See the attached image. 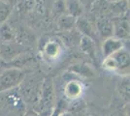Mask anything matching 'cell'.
<instances>
[{"instance_id":"cell-1","label":"cell","mask_w":130,"mask_h":116,"mask_svg":"<svg viewBox=\"0 0 130 116\" xmlns=\"http://www.w3.org/2000/svg\"><path fill=\"white\" fill-rule=\"evenodd\" d=\"M38 105L36 111L42 116H50L54 109V90L53 79L47 77L41 86V93L39 95Z\"/></svg>"},{"instance_id":"cell-2","label":"cell","mask_w":130,"mask_h":116,"mask_svg":"<svg viewBox=\"0 0 130 116\" xmlns=\"http://www.w3.org/2000/svg\"><path fill=\"white\" fill-rule=\"evenodd\" d=\"M26 77L24 70L17 68H8L0 74V94L20 86Z\"/></svg>"},{"instance_id":"cell-3","label":"cell","mask_w":130,"mask_h":116,"mask_svg":"<svg viewBox=\"0 0 130 116\" xmlns=\"http://www.w3.org/2000/svg\"><path fill=\"white\" fill-rule=\"evenodd\" d=\"M104 68L110 71H118L124 72L125 74L129 73V52L123 48L113 53L112 55L105 58L103 62Z\"/></svg>"},{"instance_id":"cell-4","label":"cell","mask_w":130,"mask_h":116,"mask_svg":"<svg viewBox=\"0 0 130 116\" xmlns=\"http://www.w3.org/2000/svg\"><path fill=\"white\" fill-rule=\"evenodd\" d=\"M113 20L114 24V36L118 39L129 38V13L118 16Z\"/></svg>"},{"instance_id":"cell-5","label":"cell","mask_w":130,"mask_h":116,"mask_svg":"<svg viewBox=\"0 0 130 116\" xmlns=\"http://www.w3.org/2000/svg\"><path fill=\"white\" fill-rule=\"evenodd\" d=\"M25 48L20 43H17L16 41L10 43L0 44V56L5 61H11L15 57L20 55L21 53L26 52Z\"/></svg>"},{"instance_id":"cell-6","label":"cell","mask_w":130,"mask_h":116,"mask_svg":"<svg viewBox=\"0 0 130 116\" xmlns=\"http://www.w3.org/2000/svg\"><path fill=\"white\" fill-rule=\"evenodd\" d=\"M76 26L79 32L83 34V36H87L88 38H90L95 43H96V41H99L100 37L97 33L95 25L91 21H89L87 18L79 17L76 20Z\"/></svg>"},{"instance_id":"cell-7","label":"cell","mask_w":130,"mask_h":116,"mask_svg":"<svg viewBox=\"0 0 130 116\" xmlns=\"http://www.w3.org/2000/svg\"><path fill=\"white\" fill-rule=\"evenodd\" d=\"M41 51L43 52V55L47 57L48 59H56L61 53V42L55 39H51L46 42V44L41 49Z\"/></svg>"},{"instance_id":"cell-8","label":"cell","mask_w":130,"mask_h":116,"mask_svg":"<svg viewBox=\"0 0 130 116\" xmlns=\"http://www.w3.org/2000/svg\"><path fill=\"white\" fill-rule=\"evenodd\" d=\"M95 27L97 30L99 37L102 39H107L114 36V24L113 20L107 17H102L98 18Z\"/></svg>"},{"instance_id":"cell-9","label":"cell","mask_w":130,"mask_h":116,"mask_svg":"<svg viewBox=\"0 0 130 116\" xmlns=\"http://www.w3.org/2000/svg\"><path fill=\"white\" fill-rule=\"evenodd\" d=\"M123 48V43L120 39H118L116 37H110L104 40L102 44V52L104 57H108L112 55L113 53L117 52L118 50H121Z\"/></svg>"},{"instance_id":"cell-10","label":"cell","mask_w":130,"mask_h":116,"mask_svg":"<svg viewBox=\"0 0 130 116\" xmlns=\"http://www.w3.org/2000/svg\"><path fill=\"white\" fill-rule=\"evenodd\" d=\"M64 3L67 15L75 18L82 17L85 6L83 5L81 0H64Z\"/></svg>"},{"instance_id":"cell-11","label":"cell","mask_w":130,"mask_h":116,"mask_svg":"<svg viewBox=\"0 0 130 116\" xmlns=\"http://www.w3.org/2000/svg\"><path fill=\"white\" fill-rule=\"evenodd\" d=\"M33 54L30 52H23L21 53L20 55L15 57L11 61H8V67L9 68H17V69H21L23 70V68L26 66L27 64H29L33 60Z\"/></svg>"},{"instance_id":"cell-12","label":"cell","mask_w":130,"mask_h":116,"mask_svg":"<svg viewBox=\"0 0 130 116\" xmlns=\"http://www.w3.org/2000/svg\"><path fill=\"white\" fill-rule=\"evenodd\" d=\"M80 45H81L82 51L89 56L91 58V60L95 61V58H96V44H95V42L87 36H83L80 40Z\"/></svg>"},{"instance_id":"cell-13","label":"cell","mask_w":130,"mask_h":116,"mask_svg":"<svg viewBox=\"0 0 130 116\" xmlns=\"http://www.w3.org/2000/svg\"><path fill=\"white\" fill-rule=\"evenodd\" d=\"M17 40V34L14 29L7 23L3 22L0 24V44L10 43Z\"/></svg>"},{"instance_id":"cell-14","label":"cell","mask_w":130,"mask_h":116,"mask_svg":"<svg viewBox=\"0 0 130 116\" xmlns=\"http://www.w3.org/2000/svg\"><path fill=\"white\" fill-rule=\"evenodd\" d=\"M69 71L83 77H92L95 76V72L90 65L86 63L75 64L69 68Z\"/></svg>"},{"instance_id":"cell-15","label":"cell","mask_w":130,"mask_h":116,"mask_svg":"<svg viewBox=\"0 0 130 116\" xmlns=\"http://www.w3.org/2000/svg\"><path fill=\"white\" fill-rule=\"evenodd\" d=\"M57 26L61 31L66 32V31H71L76 26V18L71 17L69 15H63L57 18Z\"/></svg>"},{"instance_id":"cell-16","label":"cell","mask_w":130,"mask_h":116,"mask_svg":"<svg viewBox=\"0 0 130 116\" xmlns=\"http://www.w3.org/2000/svg\"><path fill=\"white\" fill-rule=\"evenodd\" d=\"M82 84L78 81H70L66 84L65 86V96L69 99H78L82 94Z\"/></svg>"},{"instance_id":"cell-17","label":"cell","mask_w":130,"mask_h":116,"mask_svg":"<svg viewBox=\"0 0 130 116\" xmlns=\"http://www.w3.org/2000/svg\"><path fill=\"white\" fill-rule=\"evenodd\" d=\"M109 12L112 14L120 16L128 12L127 0H120L117 2H109Z\"/></svg>"},{"instance_id":"cell-18","label":"cell","mask_w":130,"mask_h":116,"mask_svg":"<svg viewBox=\"0 0 130 116\" xmlns=\"http://www.w3.org/2000/svg\"><path fill=\"white\" fill-rule=\"evenodd\" d=\"M118 91L119 93V96L124 100L125 102L129 101V79L125 77L123 80H121L119 84Z\"/></svg>"},{"instance_id":"cell-19","label":"cell","mask_w":130,"mask_h":116,"mask_svg":"<svg viewBox=\"0 0 130 116\" xmlns=\"http://www.w3.org/2000/svg\"><path fill=\"white\" fill-rule=\"evenodd\" d=\"M65 3L64 0H55L53 5V9H52V14L53 17L58 18L59 17L65 15Z\"/></svg>"},{"instance_id":"cell-20","label":"cell","mask_w":130,"mask_h":116,"mask_svg":"<svg viewBox=\"0 0 130 116\" xmlns=\"http://www.w3.org/2000/svg\"><path fill=\"white\" fill-rule=\"evenodd\" d=\"M12 11H13L12 6L0 1V24L3 22H6L8 17L11 16Z\"/></svg>"},{"instance_id":"cell-21","label":"cell","mask_w":130,"mask_h":116,"mask_svg":"<svg viewBox=\"0 0 130 116\" xmlns=\"http://www.w3.org/2000/svg\"><path fill=\"white\" fill-rule=\"evenodd\" d=\"M9 67H8V63H7V61H5L1 56H0V74L2 72H4L6 69H8Z\"/></svg>"},{"instance_id":"cell-22","label":"cell","mask_w":130,"mask_h":116,"mask_svg":"<svg viewBox=\"0 0 130 116\" xmlns=\"http://www.w3.org/2000/svg\"><path fill=\"white\" fill-rule=\"evenodd\" d=\"M23 116H42L40 113H38L36 110H28L24 112Z\"/></svg>"},{"instance_id":"cell-23","label":"cell","mask_w":130,"mask_h":116,"mask_svg":"<svg viewBox=\"0 0 130 116\" xmlns=\"http://www.w3.org/2000/svg\"><path fill=\"white\" fill-rule=\"evenodd\" d=\"M0 1H2V2H4L6 4L12 6L13 8L17 5V2H18V0H0Z\"/></svg>"},{"instance_id":"cell-24","label":"cell","mask_w":130,"mask_h":116,"mask_svg":"<svg viewBox=\"0 0 130 116\" xmlns=\"http://www.w3.org/2000/svg\"><path fill=\"white\" fill-rule=\"evenodd\" d=\"M58 116H76V114L74 112H71L69 110H65L63 112H61Z\"/></svg>"},{"instance_id":"cell-25","label":"cell","mask_w":130,"mask_h":116,"mask_svg":"<svg viewBox=\"0 0 130 116\" xmlns=\"http://www.w3.org/2000/svg\"><path fill=\"white\" fill-rule=\"evenodd\" d=\"M95 1H96V0H81V2L83 3V5H84V3H85V2H87V3H90V4H93Z\"/></svg>"},{"instance_id":"cell-26","label":"cell","mask_w":130,"mask_h":116,"mask_svg":"<svg viewBox=\"0 0 130 116\" xmlns=\"http://www.w3.org/2000/svg\"><path fill=\"white\" fill-rule=\"evenodd\" d=\"M111 116H121V115H120L119 113H118V112H115V113H113Z\"/></svg>"},{"instance_id":"cell-27","label":"cell","mask_w":130,"mask_h":116,"mask_svg":"<svg viewBox=\"0 0 130 116\" xmlns=\"http://www.w3.org/2000/svg\"><path fill=\"white\" fill-rule=\"evenodd\" d=\"M108 2H117V1H120V0H107Z\"/></svg>"},{"instance_id":"cell-28","label":"cell","mask_w":130,"mask_h":116,"mask_svg":"<svg viewBox=\"0 0 130 116\" xmlns=\"http://www.w3.org/2000/svg\"><path fill=\"white\" fill-rule=\"evenodd\" d=\"M88 116H89V115H88ZM90 116H95V115H90Z\"/></svg>"}]
</instances>
